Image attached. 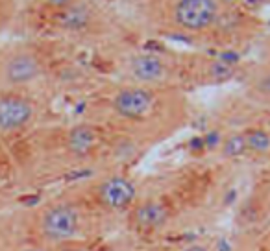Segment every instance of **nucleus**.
Wrapping results in <instances>:
<instances>
[{
    "mask_svg": "<svg viewBox=\"0 0 270 251\" xmlns=\"http://www.w3.org/2000/svg\"><path fill=\"white\" fill-rule=\"evenodd\" d=\"M52 4H56V6H67L69 4V0H50Z\"/></svg>",
    "mask_w": 270,
    "mask_h": 251,
    "instance_id": "15",
    "label": "nucleus"
},
{
    "mask_svg": "<svg viewBox=\"0 0 270 251\" xmlns=\"http://www.w3.org/2000/svg\"><path fill=\"white\" fill-rule=\"evenodd\" d=\"M94 196L96 203L107 211H126L137 200V188L124 175H111L96 187Z\"/></svg>",
    "mask_w": 270,
    "mask_h": 251,
    "instance_id": "5",
    "label": "nucleus"
},
{
    "mask_svg": "<svg viewBox=\"0 0 270 251\" xmlns=\"http://www.w3.org/2000/svg\"><path fill=\"white\" fill-rule=\"evenodd\" d=\"M17 251H54V248H48V246L45 244H30V246H22V248H19Z\"/></svg>",
    "mask_w": 270,
    "mask_h": 251,
    "instance_id": "14",
    "label": "nucleus"
},
{
    "mask_svg": "<svg viewBox=\"0 0 270 251\" xmlns=\"http://www.w3.org/2000/svg\"><path fill=\"white\" fill-rule=\"evenodd\" d=\"M246 137V152L252 154H269L270 152V133H267L265 129H252L244 133Z\"/></svg>",
    "mask_w": 270,
    "mask_h": 251,
    "instance_id": "10",
    "label": "nucleus"
},
{
    "mask_svg": "<svg viewBox=\"0 0 270 251\" xmlns=\"http://www.w3.org/2000/svg\"><path fill=\"white\" fill-rule=\"evenodd\" d=\"M89 22V13L84 7H67L63 15V24L71 30H80Z\"/></svg>",
    "mask_w": 270,
    "mask_h": 251,
    "instance_id": "12",
    "label": "nucleus"
},
{
    "mask_svg": "<svg viewBox=\"0 0 270 251\" xmlns=\"http://www.w3.org/2000/svg\"><path fill=\"white\" fill-rule=\"evenodd\" d=\"M243 154H246V137L244 133H235V135L228 137L222 144V155L224 157H241Z\"/></svg>",
    "mask_w": 270,
    "mask_h": 251,
    "instance_id": "11",
    "label": "nucleus"
},
{
    "mask_svg": "<svg viewBox=\"0 0 270 251\" xmlns=\"http://www.w3.org/2000/svg\"><path fill=\"white\" fill-rule=\"evenodd\" d=\"M43 72L41 59L30 50L11 52L0 61V87L15 89L35 82Z\"/></svg>",
    "mask_w": 270,
    "mask_h": 251,
    "instance_id": "2",
    "label": "nucleus"
},
{
    "mask_svg": "<svg viewBox=\"0 0 270 251\" xmlns=\"http://www.w3.org/2000/svg\"><path fill=\"white\" fill-rule=\"evenodd\" d=\"M257 89L261 90L263 94H269L270 96V72L259 78V82H257Z\"/></svg>",
    "mask_w": 270,
    "mask_h": 251,
    "instance_id": "13",
    "label": "nucleus"
},
{
    "mask_svg": "<svg viewBox=\"0 0 270 251\" xmlns=\"http://www.w3.org/2000/svg\"><path fill=\"white\" fill-rule=\"evenodd\" d=\"M33 118V105L24 98L7 96L0 100V131H17Z\"/></svg>",
    "mask_w": 270,
    "mask_h": 251,
    "instance_id": "6",
    "label": "nucleus"
},
{
    "mask_svg": "<svg viewBox=\"0 0 270 251\" xmlns=\"http://www.w3.org/2000/svg\"><path fill=\"white\" fill-rule=\"evenodd\" d=\"M132 76L143 84H156L165 80L169 74V67L161 58L154 54H141L130 61Z\"/></svg>",
    "mask_w": 270,
    "mask_h": 251,
    "instance_id": "7",
    "label": "nucleus"
},
{
    "mask_svg": "<svg viewBox=\"0 0 270 251\" xmlns=\"http://www.w3.org/2000/svg\"><path fill=\"white\" fill-rule=\"evenodd\" d=\"M84 229V214L76 203L69 200H56L41 209L35 216V233L41 244L48 248L73 242Z\"/></svg>",
    "mask_w": 270,
    "mask_h": 251,
    "instance_id": "1",
    "label": "nucleus"
},
{
    "mask_svg": "<svg viewBox=\"0 0 270 251\" xmlns=\"http://www.w3.org/2000/svg\"><path fill=\"white\" fill-rule=\"evenodd\" d=\"M218 6L215 0H178L174 20L189 32H202L217 22Z\"/></svg>",
    "mask_w": 270,
    "mask_h": 251,
    "instance_id": "3",
    "label": "nucleus"
},
{
    "mask_svg": "<svg viewBox=\"0 0 270 251\" xmlns=\"http://www.w3.org/2000/svg\"><path fill=\"white\" fill-rule=\"evenodd\" d=\"M167 216H169L167 207L154 200L145 201L133 209V222L137 224L139 229H145V231L161 227L167 222Z\"/></svg>",
    "mask_w": 270,
    "mask_h": 251,
    "instance_id": "8",
    "label": "nucleus"
},
{
    "mask_svg": "<svg viewBox=\"0 0 270 251\" xmlns=\"http://www.w3.org/2000/svg\"><path fill=\"white\" fill-rule=\"evenodd\" d=\"M96 142H98V135H96L94 128L86 126V124L73 128L67 137V146L71 150V154L78 155V157L91 154L92 148L96 146Z\"/></svg>",
    "mask_w": 270,
    "mask_h": 251,
    "instance_id": "9",
    "label": "nucleus"
},
{
    "mask_svg": "<svg viewBox=\"0 0 270 251\" xmlns=\"http://www.w3.org/2000/svg\"><path fill=\"white\" fill-rule=\"evenodd\" d=\"M156 96L146 87H124L113 96V111L124 120H143L154 111Z\"/></svg>",
    "mask_w": 270,
    "mask_h": 251,
    "instance_id": "4",
    "label": "nucleus"
}]
</instances>
